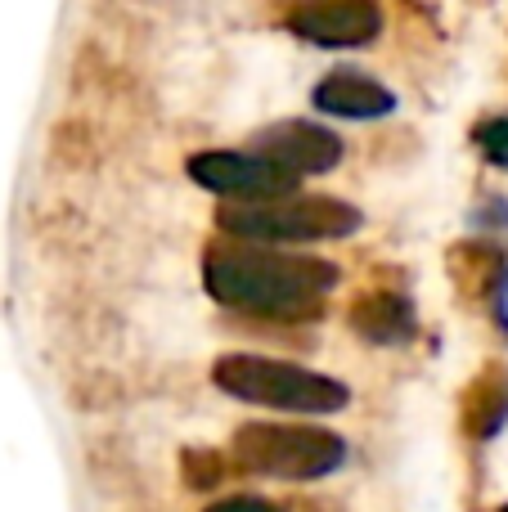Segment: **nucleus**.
<instances>
[{"instance_id": "f257e3e1", "label": "nucleus", "mask_w": 508, "mask_h": 512, "mask_svg": "<svg viewBox=\"0 0 508 512\" xmlns=\"http://www.w3.org/2000/svg\"><path fill=\"white\" fill-rule=\"evenodd\" d=\"M338 265L306 252H275L257 243H216L203 256V283L221 306L257 319H315L338 288Z\"/></svg>"}, {"instance_id": "20e7f679", "label": "nucleus", "mask_w": 508, "mask_h": 512, "mask_svg": "<svg viewBox=\"0 0 508 512\" xmlns=\"http://www.w3.org/2000/svg\"><path fill=\"white\" fill-rule=\"evenodd\" d=\"M230 459L243 472L279 481H320L342 468L347 441L324 427H293V423H248L234 432Z\"/></svg>"}, {"instance_id": "f03ea898", "label": "nucleus", "mask_w": 508, "mask_h": 512, "mask_svg": "<svg viewBox=\"0 0 508 512\" xmlns=\"http://www.w3.org/2000/svg\"><path fill=\"white\" fill-rule=\"evenodd\" d=\"M212 382L234 400H248L261 409H279V414H338L351 405L347 382L329 378V373L302 369V364L266 360V355H221L212 364Z\"/></svg>"}, {"instance_id": "9b49d317", "label": "nucleus", "mask_w": 508, "mask_h": 512, "mask_svg": "<svg viewBox=\"0 0 508 512\" xmlns=\"http://www.w3.org/2000/svg\"><path fill=\"white\" fill-rule=\"evenodd\" d=\"M477 144L495 167H508V117H491V122L477 126Z\"/></svg>"}, {"instance_id": "9d476101", "label": "nucleus", "mask_w": 508, "mask_h": 512, "mask_svg": "<svg viewBox=\"0 0 508 512\" xmlns=\"http://www.w3.org/2000/svg\"><path fill=\"white\" fill-rule=\"evenodd\" d=\"M508 418V373L504 369H486L482 378L468 387V436L491 441Z\"/></svg>"}, {"instance_id": "6e6552de", "label": "nucleus", "mask_w": 508, "mask_h": 512, "mask_svg": "<svg viewBox=\"0 0 508 512\" xmlns=\"http://www.w3.org/2000/svg\"><path fill=\"white\" fill-rule=\"evenodd\" d=\"M315 108H320V113H333V117H356V122H365V117H387L392 113L396 95L383 86V81L365 77V72L338 68V72H329V77L315 86Z\"/></svg>"}, {"instance_id": "1a4fd4ad", "label": "nucleus", "mask_w": 508, "mask_h": 512, "mask_svg": "<svg viewBox=\"0 0 508 512\" xmlns=\"http://www.w3.org/2000/svg\"><path fill=\"white\" fill-rule=\"evenodd\" d=\"M351 328H356L365 342L378 346H401L419 333V319H414V306L401 297V292H369L351 306Z\"/></svg>"}, {"instance_id": "39448f33", "label": "nucleus", "mask_w": 508, "mask_h": 512, "mask_svg": "<svg viewBox=\"0 0 508 512\" xmlns=\"http://www.w3.org/2000/svg\"><path fill=\"white\" fill-rule=\"evenodd\" d=\"M189 176L207 189L221 194L230 207H248V203H275V198H293L297 180L284 176L279 167H270L257 153H194L189 158Z\"/></svg>"}, {"instance_id": "ddd939ff", "label": "nucleus", "mask_w": 508, "mask_h": 512, "mask_svg": "<svg viewBox=\"0 0 508 512\" xmlns=\"http://www.w3.org/2000/svg\"><path fill=\"white\" fill-rule=\"evenodd\" d=\"M504 512H508V508H504Z\"/></svg>"}, {"instance_id": "423d86ee", "label": "nucleus", "mask_w": 508, "mask_h": 512, "mask_svg": "<svg viewBox=\"0 0 508 512\" xmlns=\"http://www.w3.org/2000/svg\"><path fill=\"white\" fill-rule=\"evenodd\" d=\"M284 23L311 45L347 50V45H369L383 32V9L374 0H311V5L288 9Z\"/></svg>"}, {"instance_id": "7ed1b4c3", "label": "nucleus", "mask_w": 508, "mask_h": 512, "mask_svg": "<svg viewBox=\"0 0 508 512\" xmlns=\"http://www.w3.org/2000/svg\"><path fill=\"white\" fill-rule=\"evenodd\" d=\"M216 225L230 234L234 243H329V239H347L365 225V216L342 198H275V203H248V207H230L225 203L216 212Z\"/></svg>"}, {"instance_id": "f8f14e48", "label": "nucleus", "mask_w": 508, "mask_h": 512, "mask_svg": "<svg viewBox=\"0 0 508 512\" xmlns=\"http://www.w3.org/2000/svg\"><path fill=\"white\" fill-rule=\"evenodd\" d=\"M203 512H279V508L257 495H234V499H216V504H207Z\"/></svg>"}, {"instance_id": "0eeeda50", "label": "nucleus", "mask_w": 508, "mask_h": 512, "mask_svg": "<svg viewBox=\"0 0 508 512\" xmlns=\"http://www.w3.org/2000/svg\"><path fill=\"white\" fill-rule=\"evenodd\" d=\"M252 153L279 167L284 176H320V171L342 162V140L315 122H275L252 140Z\"/></svg>"}]
</instances>
